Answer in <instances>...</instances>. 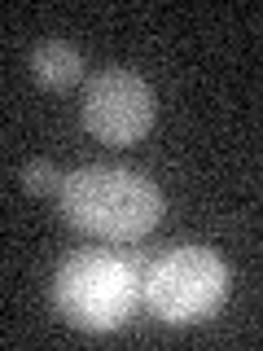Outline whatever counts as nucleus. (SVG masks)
<instances>
[{
  "instance_id": "obj_1",
  "label": "nucleus",
  "mask_w": 263,
  "mask_h": 351,
  "mask_svg": "<svg viewBox=\"0 0 263 351\" xmlns=\"http://www.w3.org/2000/svg\"><path fill=\"white\" fill-rule=\"evenodd\" d=\"M162 211V193L123 167H79L62 184V215L101 241H140L158 228Z\"/></svg>"
},
{
  "instance_id": "obj_2",
  "label": "nucleus",
  "mask_w": 263,
  "mask_h": 351,
  "mask_svg": "<svg viewBox=\"0 0 263 351\" xmlns=\"http://www.w3.org/2000/svg\"><path fill=\"white\" fill-rule=\"evenodd\" d=\"M149 259L145 255H114V250H79L58 268L53 281V307L71 325L105 334L132 316L140 299V277Z\"/></svg>"
},
{
  "instance_id": "obj_3",
  "label": "nucleus",
  "mask_w": 263,
  "mask_h": 351,
  "mask_svg": "<svg viewBox=\"0 0 263 351\" xmlns=\"http://www.w3.org/2000/svg\"><path fill=\"white\" fill-rule=\"evenodd\" d=\"M224 294H228V263L211 246H193V241L162 250L158 259H149L145 277H140V299L167 325L206 321L224 303Z\"/></svg>"
},
{
  "instance_id": "obj_4",
  "label": "nucleus",
  "mask_w": 263,
  "mask_h": 351,
  "mask_svg": "<svg viewBox=\"0 0 263 351\" xmlns=\"http://www.w3.org/2000/svg\"><path fill=\"white\" fill-rule=\"evenodd\" d=\"M84 128L105 145H136L153 128V93L127 66H105L84 88Z\"/></svg>"
},
{
  "instance_id": "obj_5",
  "label": "nucleus",
  "mask_w": 263,
  "mask_h": 351,
  "mask_svg": "<svg viewBox=\"0 0 263 351\" xmlns=\"http://www.w3.org/2000/svg\"><path fill=\"white\" fill-rule=\"evenodd\" d=\"M31 75H36L40 88H53V93H62V88L79 84L84 58H79V49H75V44L49 40V44H40V49L31 53Z\"/></svg>"
},
{
  "instance_id": "obj_6",
  "label": "nucleus",
  "mask_w": 263,
  "mask_h": 351,
  "mask_svg": "<svg viewBox=\"0 0 263 351\" xmlns=\"http://www.w3.org/2000/svg\"><path fill=\"white\" fill-rule=\"evenodd\" d=\"M62 184H66V176L53 167V162H27V167H22V189L36 193V197H49L53 189L62 193Z\"/></svg>"
}]
</instances>
